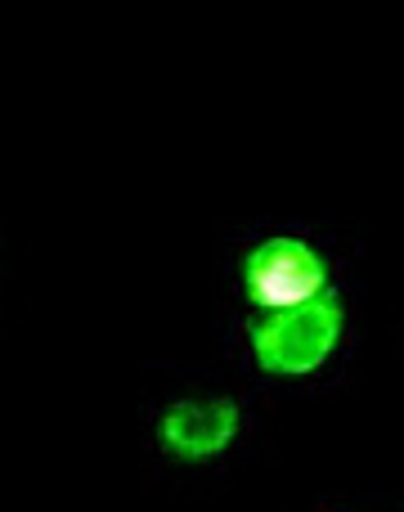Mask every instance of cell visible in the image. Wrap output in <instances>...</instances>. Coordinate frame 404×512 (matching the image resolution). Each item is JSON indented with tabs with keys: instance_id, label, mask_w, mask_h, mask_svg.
<instances>
[{
	"instance_id": "cell-1",
	"label": "cell",
	"mask_w": 404,
	"mask_h": 512,
	"mask_svg": "<svg viewBox=\"0 0 404 512\" xmlns=\"http://www.w3.org/2000/svg\"><path fill=\"white\" fill-rule=\"evenodd\" d=\"M346 310L333 292L297 310H279V315L256 319L252 328V355L265 373H283V378H301V373L319 369L333 355L337 337H342Z\"/></svg>"
},
{
	"instance_id": "cell-3",
	"label": "cell",
	"mask_w": 404,
	"mask_h": 512,
	"mask_svg": "<svg viewBox=\"0 0 404 512\" xmlns=\"http://www.w3.org/2000/svg\"><path fill=\"white\" fill-rule=\"evenodd\" d=\"M238 436V405L234 400H180L162 414L158 441L176 459H211V454L229 450Z\"/></svg>"
},
{
	"instance_id": "cell-2",
	"label": "cell",
	"mask_w": 404,
	"mask_h": 512,
	"mask_svg": "<svg viewBox=\"0 0 404 512\" xmlns=\"http://www.w3.org/2000/svg\"><path fill=\"white\" fill-rule=\"evenodd\" d=\"M243 279H247L252 301L265 315L310 306V301H319L328 288L324 261L301 239H265L261 248H252V256H247Z\"/></svg>"
}]
</instances>
